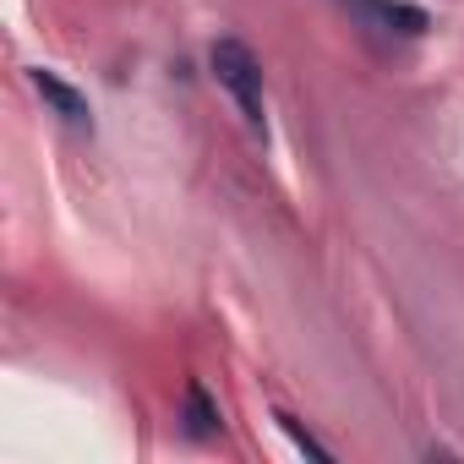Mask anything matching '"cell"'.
<instances>
[{
	"label": "cell",
	"instance_id": "obj_5",
	"mask_svg": "<svg viewBox=\"0 0 464 464\" xmlns=\"http://www.w3.org/2000/svg\"><path fill=\"white\" fill-rule=\"evenodd\" d=\"M279 426H285V431H290V442H295V448H301V453H312V459H317V464H328V448H323V442H312V437H306V431H301V426H295V420H290V415H279Z\"/></svg>",
	"mask_w": 464,
	"mask_h": 464
},
{
	"label": "cell",
	"instance_id": "obj_1",
	"mask_svg": "<svg viewBox=\"0 0 464 464\" xmlns=\"http://www.w3.org/2000/svg\"><path fill=\"white\" fill-rule=\"evenodd\" d=\"M208 61H213L218 88L241 104L246 126H252V131H263V126H268V115H263V66H257V55H252L241 39H218Z\"/></svg>",
	"mask_w": 464,
	"mask_h": 464
},
{
	"label": "cell",
	"instance_id": "obj_3",
	"mask_svg": "<svg viewBox=\"0 0 464 464\" xmlns=\"http://www.w3.org/2000/svg\"><path fill=\"white\" fill-rule=\"evenodd\" d=\"M28 82L39 88V99H44L66 126H88V99H82L72 82H61V77H55V72H44V66H34V72H28Z\"/></svg>",
	"mask_w": 464,
	"mask_h": 464
},
{
	"label": "cell",
	"instance_id": "obj_4",
	"mask_svg": "<svg viewBox=\"0 0 464 464\" xmlns=\"http://www.w3.org/2000/svg\"><path fill=\"white\" fill-rule=\"evenodd\" d=\"M186 431L191 437H218L224 431V415H218V404L208 399V388L197 377L186 382Z\"/></svg>",
	"mask_w": 464,
	"mask_h": 464
},
{
	"label": "cell",
	"instance_id": "obj_2",
	"mask_svg": "<svg viewBox=\"0 0 464 464\" xmlns=\"http://www.w3.org/2000/svg\"><path fill=\"white\" fill-rule=\"evenodd\" d=\"M344 6L361 17V28L372 34H388V39H420L431 23L420 6H410V0H344Z\"/></svg>",
	"mask_w": 464,
	"mask_h": 464
}]
</instances>
